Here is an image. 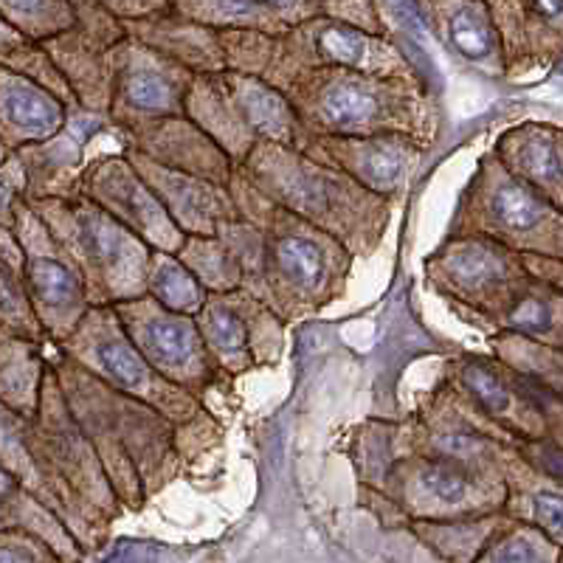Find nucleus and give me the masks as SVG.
Listing matches in <instances>:
<instances>
[{
	"instance_id": "nucleus-27",
	"label": "nucleus",
	"mask_w": 563,
	"mask_h": 563,
	"mask_svg": "<svg viewBox=\"0 0 563 563\" xmlns=\"http://www.w3.org/2000/svg\"><path fill=\"white\" fill-rule=\"evenodd\" d=\"M184 113L234 161V167H240L245 155L260 144L256 135L249 130V124L243 122L229 88H225L223 70L195 74L189 93H186Z\"/></svg>"
},
{
	"instance_id": "nucleus-2",
	"label": "nucleus",
	"mask_w": 563,
	"mask_h": 563,
	"mask_svg": "<svg viewBox=\"0 0 563 563\" xmlns=\"http://www.w3.org/2000/svg\"><path fill=\"white\" fill-rule=\"evenodd\" d=\"M52 366L70 411L102 462L115 499L141 505L147 487L173 476L180 465L178 426L153 406L93 378L59 350Z\"/></svg>"
},
{
	"instance_id": "nucleus-37",
	"label": "nucleus",
	"mask_w": 563,
	"mask_h": 563,
	"mask_svg": "<svg viewBox=\"0 0 563 563\" xmlns=\"http://www.w3.org/2000/svg\"><path fill=\"white\" fill-rule=\"evenodd\" d=\"M45 552L34 538L18 536L14 530H0V563H43Z\"/></svg>"
},
{
	"instance_id": "nucleus-3",
	"label": "nucleus",
	"mask_w": 563,
	"mask_h": 563,
	"mask_svg": "<svg viewBox=\"0 0 563 563\" xmlns=\"http://www.w3.org/2000/svg\"><path fill=\"white\" fill-rule=\"evenodd\" d=\"M238 169L276 206L339 240L355 263L380 249L395 218L397 203L310 158L305 150L260 141Z\"/></svg>"
},
{
	"instance_id": "nucleus-25",
	"label": "nucleus",
	"mask_w": 563,
	"mask_h": 563,
	"mask_svg": "<svg viewBox=\"0 0 563 563\" xmlns=\"http://www.w3.org/2000/svg\"><path fill=\"white\" fill-rule=\"evenodd\" d=\"M124 29L133 40L150 45L153 52L175 59L178 65L189 68L192 74H214L225 70L223 43L220 32L203 26L198 20H189L178 12H161L150 18L124 20Z\"/></svg>"
},
{
	"instance_id": "nucleus-19",
	"label": "nucleus",
	"mask_w": 563,
	"mask_h": 563,
	"mask_svg": "<svg viewBox=\"0 0 563 563\" xmlns=\"http://www.w3.org/2000/svg\"><path fill=\"white\" fill-rule=\"evenodd\" d=\"M445 380L456 391H462L512 442L547 437L541 415L527 400L525 389L516 380L510 366L501 364L496 355H490V358H485V355H462L451 364Z\"/></svg>"
},
{
	"instance_id": "nucleus-38",
	"label": "nucleus",
	"mask_w": 563,
	"mask_h": 563,
	"mask_svg": "<svg viewBox=\"0 0 563 563\" xmlns=\"http://www.w3.org/2000/svg\"><path fill=\"white\" fill-rule=\"evenodd\" d=\"M490 563H544V555L527 536H510L490 552Z\"/></svg>"
},
{
	"instance_id": "nucleus-36",
	"label": "nucleus",
	"mask_w": 563,
	"mask_h": 563,
	"mask_svg": "<svg viewBox=\"0 0 563 563\" xmlns=\"http://www.w3.org/2000/svg\"><path fill=\"white\" fill-rule=\"evenodd\" d=\"M74 9L79 7H97L110 12L113 18L119 20H139V18H150V14H161L169 12V0H70Z\"/></svg>"
},
{
	"instance_id": "nucleus-7",
	"label": "nucleus",
	"mask_w": 563,
	"mask_h": 563,
	"mask_svg": "<svg viewBox=\"0 0 563 563\" xmlns=\"http://www.w3.org/2000/svg\"><path fill=\"white\" fill-rule=\"evenodd\" d=\"M451 234H476L519 254L563 260V211L512 178L493 153L482 155L467 180Z\"/></svg>"
},
{
	"instance_id": "nucleus-26",
	"label": "nucleus",
	"mask_w": 563,
	"mask_h": 563,
	"mask_svg": "<svg viewBox=\"0 0 563 563\" xmlns=\"http://www.w3.org/2000/svg\"><path fill=\"white\" fill-rule=\"evenodd\" d=\"M505 45L507 74L521 59L563 54V0H485ZM555 57V59H558Z\"/></svg>"
},
{
	"instance_id": "nucleus-33",
	"label": "nucleus",
	"mask_w": 563,
	"mask_h": 563,
	"mask_svg": "<svg viewBox=\"0 0 563 563\" xmlns=\"http://www.w3.org/2000/svg\"><path fill=\"white\" fill-rule=\"evenodd\" d=\"M0 324L12 327L14 333L29 335L34 341L43 335V327H40L26 288H23V276L7 260H0Z\"/></svg>"
},
{
	"instance_id": "nucleus-39",
	"label": "nucleus",
	"mask_w": 563,
	"mask_h": 563,
	"mask_svg": "<svg viewBox=\"0 0 563 563\" xmlns=\"http://www.w3.org/2000/svg\"><path fill=\"white\" fill-rule=\"evenodd\" d=\"M20 195H14V186L7 178H0V223L14 225V206H18Z\"/></svg>"
},
{
	"instance_id": "nucleus-23",
	"label": "nucleus",
	"mask_w": 563,
	"mask_h": 563,
	"mask_svg": "<svg viewBox=\"0 0 563 563\" xmlns=\"http://www.w3.org/2000/svg\"><path fill=\"white\" fill-rule=\"evenodd\" d=\"M501 167L563 211V128L525 122L505 130L490 150Z\"/></svg>"
},
{
	"instance_id": "nucleus-42",
	"label": "nucleus",
	"mask_w": 563,
	"mask_h": 563,
	"mask_svg": "<svg viewBox=\"0 0 563 563\" xmlns=\"http://www.w3.org/2000/svg\"><path fill=\"white\" fill-rule=\"evenodd\" d=\"M555 70H558V74H561V77H563V54H561V57L555 59Z\"/></svg>"
},
{
	"instance_id": "nucleus-28",
	"label": "nucleus",
	"mask_w": 563,
	"mask_h": 563,
	"mask_svg": "<svg viewBox=\"0 0 563 563\" xmlns=\"http://www.w3.org/2000/svg\"><path fill=\"white\" fill-rule=\"evenodd\" d=\"M479 327L563 350V290L538 276H530L525 288L512 296L505 308L482 319Z\"/></svg>"
},
{
	"instance_id": "nucleus-34",
	"label": "nucleus",
	"mask_w": 563,
	"mask_h": 563,
	"mask_svg": "<svg viewBox=\"0 0 563 563\" xmlns=\"http://www.w3.org/2000/svg\"><path fill=\"white\" fill-rule=\"evenodd\" d=\"M516 451H519L532 467H538L541 474L563 482V445L547 440V437H538V440L516 442Z\"/></svg>"
},
{
	"instance_id": "nucleus-35",
	"label": "nucleus",
	"mask_w": 563,
	"mask_h": 563,
	"mask_svg": "<svg viewBox=\"0 0 563 563\" xmlns=\"http://www.w3.org/2000/svg\"><path fill=\"white\" fill-rule=\"evenodd\" d=\"M530 512L538 530L544 532L550 541L563 544V496L561 493L541 490L530 496Z\"/></svg>"
},
{
	"instance_id": "nucleus-40",
	"label": "nucleus",
	"mask_w": 563,
	"mask_h": 563,
	"mask_svg": "<svg viewBox=\"0 0 563 563\" xmlns=\"http://www.w3.org/2000/svg\"><path fill=\"white\" fill-rule=\"evenodd\" d=\"M7 505L9 501H3V505H0V530H7L9 525H12V521H9V512H7Z\"/></svg>"
},
{
	"instance_id": "nucleus-4",
	"label": "nucleus",
	"mask_w": 563,
	"mask_h": 563,
	"mask_svg": "<svg viewBox=\"0 0 563 563\" xmlns=\"http://www.w3.org/2000/svg\"><path fill=\"white\" fill-rule=\"evenodd\" d=\"M282 90L308 135L406 133L431 147L440 130V104L426 79L310 68Z\"/></svg>"
},
{
	"instance_id": "nucleus-14",
	"label": "nucleus",
	"mask_w": 563,
	"mask_h": 563,
	"mask_svg": "<svg viewBox=\"0 0 563 563\" xmlns=\"http://www.w3.org/2000/svg\"><path fill=\"white\" fill-rule=\"evenodd\" d=\"M195 74L128 34L110 48L108 122L119 133L184 113Z\"/></svg>"
},
{
	"instance_id": "nucleus-30",
	"label": "nucleus",
	"mask_w": 563,
	"mask_h": 563,
	"mask_svg": "<svg viewBox=\"0 0 563 563\" xmlns=\"http://www.w3.org/2000/svg\"><path fill=\"white\" fill-rule=\"evenodd\" d=\"M175 254L186 268L198 276L200 285L209 294H229V290L243 288V271H240L238 256L231 254V249L218 234L186 238Z\"/></svg>"
},
{
	"instance_id": "nucleus-13",
	"label": "nucleus",
	"mask_w": 563,
	"mask_h": 563,
	"mask_svg": "<svg viewBox=\"0 0 563 563\" xmlns=\"http://www.w3.org/2000/svg\"><path fill=\"white\" fill-rule=\"evenodd\" d=\"M32 445L37 454L48 487L65 482L70 490L82 493L97 507L113 505L115 493L88 434L70 411L65 391L59 386L57 369L45 366L40 404L32 417Z\"/></svg>"
},
{
	"instance_id": "nucleus-16",
	"label": "nucleus",
	"mask_w": 563,
	"mask_h": 563,
	"mask_svg": "<svg viewBox=\"0 0 563 563\" xmlns=\"http://www.w3.org/2000/svg\"><path fill=\"white\" fill-rule=\"evenodd\" d=\"M77 192L104 209L115 223L133 231L141 243L153 251H175L186 240L184 231L173 223L167 209L161 206L155 192L141 178L139 169L122 153H104L93 158L77 180Z\"/></svg>"
},
{
	"instance_id": "nucleus-24",
	"label": "nucleus",
	"mask_w": 563,
	"mask_h": 563,
	"mask_svg": "<svg viewBox=\"0 0 563 563\" xmlns=\"http://www.w3.org/2000/svg\"><path fill=\"white\" fill-rule=\"evenodd\" d=\"M68 108L59 93L34 77L0 65V139L7 147H29L54 139L68 124Z\"/></svg>"
},
{
	"instance_id": "nucleus-29",
	"label": "nucleus",
	"mask_w": 563,
	"mask_h": 563,
	"mask_svg": "<svg viewBox=\"0 0 563 563\" xmlns=\"http://www.w3.org/2000/svg\"><path fill=\"white\" fill-rule=\"evenodd\" d=\"M147 296H153L158 305L175 310V313L195 316L209 299V290L200 285L192 271L180 263L178 254L153 251L147 271Z\"/></svg>"
},
{
	"instance_id": "nucleus-1",
	"label": "nucleus",
	"mask_w": 563,
	"mask_h": 563,
	"mask_svg": "<svg viewBox=\"0 0 563 563\" xmlns=\"http://www.w3.org/2000/svg\"><path fill=\"white\" fill-rule=\"evenodd\" d=\"M240 218L218 229L238 256L243 288L285 324L330 308L346 294L355 256L327 231L265 198L240 169L229 180Z\"/></svg>"
},
{
	"instance_id": "nucleus-32",
	"label": "nucleus",
	"mask_w": 563,
	"mask_h": 563,
	"mask_svg": "<svg viewBox=\"0 0 563 563\" xmlns=\"http://www.w3.org/2000/svg\"><path fill=\"white\" fill-rule=\"evenodd\" d=\"M0 65H3V68L20 70V74H26V77H34L37 82H43L45 88H52L54 93H59L70 108L77 104V99L70 97L63 74H59L57 65L52 63V57L45 54L43 45L23 37L18 29L9 26L7 20H0Z\"/></svg>"
},
{
	"instance_id": "nucleus-12",
	"label": "nucleus",
	"mask_w": 563,
	"mask_h": 563,
	"mask_svg": "<svg viewBox=\"0 0 563 563\" xmlns=\"http://www.w3.org/2000/svg\"><path fill=\"white\" fill-rule=\"evenodd\" d=\"M195 321L206 350L225 378L279 364L288 341V324L245 288L209 294Z\"/></svg>"
},
{
	"instance_id": "nucleus-10",
	"label": "nucleus",
	"mask_w": 563,
	"mask_h": 563,
	"mask_svg": "<svg viewBox=\"0 0 563 563\" xmlns=\"http://www.w3.org/2000/svg\"><path fill=\"white\" fill-rule=\"evenodd\" d=\"M113 310L130 341L169 384L192 391L195 397L203 400L223 380H231L220 372V366L206 350L195 316L175 313L147 294L139 299L119 301L113 305Z\"/></svg>"
},
{
	"instance_id": "nucleus-18",
	"label": "nucleus",
	"mask_w": 563,
	"mask_h": 563,
	"mask_svg": "<svg viewBox=\"0 0 563 563\" xmlns=\"http://www.w3.org/2000/svg\"><path fill=\"white\" fill-rule=\"evenodd\" d=\"M122 37H128L124 20L104 9L79 7L77 26L43 43L79 108L104 119L110 104V48Z\"/></svg>"
},
{
	"instance_id": "nucleus-31",
	"label": "nucleus",
	"mask_w": 563,
	"mask_h": 563,
	"mask_svg": "<svg viewBox=\"0 0 563 563\" xmlns=\"http://www.w3.org/2000/svg\"><path fill=\"white\" fill-rule=\"evenodd\" d=\"M0 20L43 45L77 26V9L70 0H0Z\"/></svg>"
},
{
	"instance_id": "nucleus-6",
	"label": "nucleus",
	"mask_w": 563,
	"mask_h": 563,
	"mask_svg": "<svg viewBox=\"0 0 563 563\" xmlns=\"http://www.w3.org/2000/svg\"><path fill=\"white\" fill-rule=\"evenodd\" d=\"M70 265L82 276L90 305H119L147 294L150 249L85 195L29 200Z\"/></svg>"
},
{
	"instance_id": "nucleus-17",
	"label": "nucleus",
	"mask_w": 563,
	"mask_h": 563,
	"mask_svg": "<svg viewBox=\"0 0 563 563\" xmlns=\"http://www.w3.org/2000/svg\"><path fill=\"white\" fill-rule=\"evenodd\" d=\"M301 150L327 167L350 175L369 192L397 203L429 144L406 133L308 135Z\"/></svg>"
},
{
	"instance_id": "nucleus-15",
	"label": "nucleus",
	"mask_w": 563,
	"mask_h": 563,
	"mask_svg": "<svg viewBox=\"0 0 563 563\" xmlns=\"http://www.w3.org/2000/svg\"><path fill=\"white\" fill-rule=\"evenodd\" d=\"M386 471H389L391 485L400 487L406 505L415 507L422 519L465 516L485 499L490 501L487 462L411 449L406 442L404 422H400V456H395Z\"/></svg>"
},
{
	"instance_id": "nucleus-22",
	"label": "nucleus",
	"mask_w": 563,
	"mask_h": 563,
	"mask_svg": "<svg viewBox=\"0 0 563 563\" xmlns=\"http://www.w3.org/2000/svg\"><path fill=\"white\" fill-rule=\"evenodd\" d=\"M124 147L139 150L141 155L158 161L161 167L178 169L186 175L214 180L229 186L234 175V161L198 128L186 113L164 115L153 122L135 124L124 130Z\"/></svg>"
},
{
	"instance_id": "nucleus-5",
	"label": "nucleus",
	"mask_w": 563,
	"mask_h": 563,
	"mask_svg": "<svg viewBox=\"0 0 563 563\" xmlns=\"http://www.w3.org/2000/svg\"><path fill=\"white\" fill-rule=\"evenodd\" d=\"M225 68L254 74L282 88L310 68H350L375 77L426 79L406 48L389 34H375L335 18H310L288 32H220Z\"/></svg>"
},
{
	"instance_id": "nucleus-21",
	"label": "nucleus",
	"mask_w": 563,
	"mask_h": 563,
	"mask_svg": "<svg viewBox=\"0 0 563 563\" xmlns=\"http://www.w3.org/2000/svg\"><path fill=\"white\" fill-rule=\"evenodd\" d=\"M415 9L456 59L487 77H507L505 45L485 0H415Z\"/></svg>"
},
{
	"instance_id": "nucleus-20",
	"label": "nucleus",
	"mask_w": 563,
	"mask_h": 563,
	"mask_svg": "<svg viewBox=\"0 0 563 563\" xmlns=\"http://www.w3.org/2000/svg\"><path fill=\"white\" fill-rule=\"evenodd\" d=\"M124 155L139 169L141 178L147 180L155 198L161 200V206L167 209L173 223L184 231L186 238H209V234H218L223 223L240 218L229 186L161 167L158 161L141 155L133 147H124Z\"/></svg>"
},
{
	"instance_id": "nucleus-8",
	"label": "nucleus",
	"mask_w": 563,
	"mask_h": 563,
	"mask_svg": "<svg viewBox=\"0 0 563 563\" xmlns=\"http://www.w3.org/2000/svg\"><path fill=\"white\" fill-rule=\"evenodd\" d=\"M57 350L102 384L167 415L175 426H189L211 417L200 397L169 384L147 364L139 346L124 333L113 305H90L74 333L59 341Z\"/></svg>"
},
{
	"instance_id": "nucleus-9",
	"label": "nucleus",
	"mask_w": 563,
	"mask_h": 563,
	"mask_svg": "<svg viewBox=\"0 0 563 563\" xmlns=\"http://www.w3.org/2000/svg\"><path fill=\"white\" fill-rule=\"evenodd\" d=\"M422 276L454 305L465 321L501 310L530 282L519 251L476 234H451L422 263Z\"/></svg>"
},
{
	"instance_id": "nucleus-11",
	"label": "nucleus",
	"mask_w": 563,
	"mask_h": 563,
	"mask_svg": "<svg viewBox=\"0 0 563 563\" xmlns=\"http://www.w3.org/2000/svg\"><path fill=\"white\" fill-rule=\"evenodd\" d=\"M12 229L20 254H23L20 276H23V288L32 301L34 316H37L43 333L52 335L59 344L74 333V327L90 310L82 276L70 265L65 251L59 249L37 211L29 206V200L20 198L14 206Z\"/></svg>"
},
{
	"instance_id": "nucleus-41",
	"label": "nucleus",
	"mask_w": 563,
	"mask_h": 563,
	"mask_svg": "<svg viewBox=\"0 0 563 563\" xmlns=\"http://www.w3.org/2000/svg\"><path fill=\"white\" fill-rule=\"evenodd\" d=\"M7 161H9V147H7V141L0 139V167H3Z\"/></svg>"
}]
</instances>
